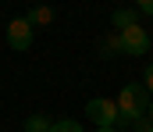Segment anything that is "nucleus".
I'll list each match as a JSON object with an SVG mask.
<instances>
[{
    "label": "nucleus",
    "instance_id": "nucleus-6",
    "mask_svg": "<svg viewBox=\"0 0 153 132\" xmlns=\"http://www.w3.org/2000/svg\"><path fill=\"white\" fill-rule=\"evenodd\" d=\"M25 22H29L32 29H36V25H50V22H53V7H46V4H36V7L25 14Z\"/></svg>",
    "mask_w": 153,
    "mask_h": 132
},
{
    "label": "nucleus",
    "instance_id": "nucleus-1",
    "mask_svg": "<svg viewBox=\"0 0 153 132\" xmlns=\"http://www.w3.org/2000/svg\"><path fill=\"white\" fill-rule=\"evenodd\" d=\"M150 93L143 89V82H128V86L117 93V125H132L139 118H146V107H150Z\"/></svg>",
    "mask_w": 153,
    "mask_h": 132
},
{
    "label": "nucleus",
    "instance_id": "nucleus-7",
    "mask_svg": "<svg viewBox=\"0 0 153 132\" xmlns=\"http://www.w3.org/2000/svg\"><path fill=\"white\" fill-rule=\"evenodd\" d=\"M50 125H53V122H50L46 114H29V118H25V132H50Z\"/></svg>",
    "mask_w": 153,
    "mask_h": 132
},
{
    "label": "nucleus",
    "instance_id": "nucleus-3",
    "mask_svg": "<svg viewBox=\"0 0 153 132\" xmlns=\"http://www.w3.org/2000/svg\"><path fill=\"white\" fill-rule=\"evenodd\" d=\"M85 118H89L96 129H103V125H114L117 129V104L111 96H96V100L85 104Z\"/></svg>",
    "mask_w": 153,
    "mask_h": 132
},
{
    "label": "nucleus",
    "instance_id": "nucleus-13",
    "mask_svg": "<svg viewBox=\"0 0 153 132\" xmlns=\"http://www.w3.org/2000/svg\"><path fill=\"white\" fill-rule=\"evenodd\" d=\"M146 132H153V125H150V129H146Z\"/></svg>",
    "mask_w": 153,
    "mask_h": 132
},
{
    "label": "nucleus",
    "instance_id": "nucleus-8",
    "mask_svg": "<svg viewBox=\"0 0 153 132\" xmlns=\"http://www.w3.org/2000/svg\"><path fill=\"white\" fill-rule=\"evenodd\" d=\"M50 132H85V129L78 125L75 118H61V122H53V125H50Z\"/></svg>",
    "mask_w": 153,
    "mask_h": 132
},
{
    "label": "nucleus",
    "instance_id": "nucleus-2",
    "mask_svg": "<svg viewBox=\"0 0 153 132\" xmlns=\"http://www.w3.org/2000/svg\"><path fill=\"white\" fill-rule=\"evenodd\" d=\"M114 46L121 54H128V57H143V54L150 50V32H146L143 25H132V29H125V32L114 36Z\"/></svg>",
    "mask_w": 153,
    "mask_h": 132
},
{
    "label": "nucleus",
    "instance_id": "nucleus-9",
    "mask_svg": "<svg viewBox=\"0 0 153 132\" xmlns=\"http://www.w3.org/2000/svg\"><path fill=\"white\" fill-rule=\"evenodd\" d=\"M143 89L153 96V64H146V68H143Z\"/></svg>",
    "mask_w": 153,
    "mask_h": 132
},
{
    "label": "nucleus",
    "instance_id": "nucleus-12",
    "mask_svg": "<svg viewBox=\"0 0 153 132\" xmlns=\"http://www.w3.org/2000/svg\"><path fill=\"white\" fill-rule=\"evenodd\" d=\"M96 132H117V129H114V125H103V129H96Z\"/></svg>",
    "mask_w": 153,
    "mask_h": 132
},
{
    "label": "nucleus",
    "instance_id": "nucleus-10",
    "mask_svg": "<svg viewBox=\"0 0 153 132\" xmlns=\"http://www.w3.org/2000/svg\"><path fill=\"white\" fill-rule=\"evenodd\" d=\"M135 11H139V14H150V18H153V0H135Z\"/></svg>",
    "mask_w": 153,
    "mask_h": 132
},
{
    "label": "nucleus",
    "instance_id": "nucleus-4",
    "mask_svg": "<svg viewBox=\"0 0 153 132\" xmlns=\"http://www.w3.org/2000/svg\"><path fill=\"white\" fill-rule=\"evenodd\" d=\"M32 40H36V29L25 18H11L7 22V43H11V50H29Z\"/></svg>",
    "mask_w": 153,
    "mask_h": 132
},
{
    "label": "nucleus",
    "instance_id": "nucleus-11",
    "mask_svg": "<svg viewBox=\"0 0 153 132\" xmlns=\"http://www.w3.org/2000/svg\"><path fill=\"white\" fill-rule=\"evenodd\" d=\"M146 122L153 125V100H150V107H146Z\"/></svg>",
    "mask_w": 153,
    "mask_h": 132
},
{
    "label": "nucleus",
    "instance_id": "nucleus-5",
    "mask_svg": "<svg viewBox=\"0 0 153 132\" xmlns=\"http://www.w3.org/2000/svg\"><path fill=\"white\" fill-rule=\"evenodd\" d=\"M111 25H114L117 32H125V29L139 25V11H128V7H117L114 14H111Z\"/></svg>",
    "mask_w": 153,
    "mask_h": 132
}]
</instances>
